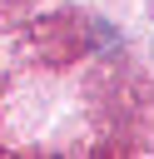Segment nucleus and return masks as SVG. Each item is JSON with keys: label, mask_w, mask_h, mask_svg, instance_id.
Here are the masks:
<instances>
[]
</instances>
